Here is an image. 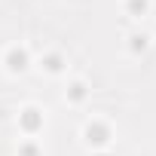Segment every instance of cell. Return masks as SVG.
I'll use <instances>...</instances> for the list:
<instances>
[{
    "instance_id": "6da1fadb",
    "label": "cell",
    "mask_w": 156,
    "mask_h": 156,
    "mask_svg": "<svg viewBox=\"0 0 156 156\" xmlns=\"http://www.w3.org/2000/svg\"><path fill=\"white\" fill-rule=\"evenodd\" d=\"M110 138H113V129H110V122L101 119V116H92V119L83 126V141H86V147H92V150L107 147Z\"/></svg>"
},
{
    "instance_id": "7a4b0ae2",
    "label": "cell",
    "mask_w": 156,
    "mask_h": 156,
    "mask_svg": "<svg viewBox=\"0 0 156 156\" xmlns=\"http://www.w3.org/2000/svg\"><path fill=\"white\" fill-rule=\"evenodd\" d=\"M3 64H6V70H9V73H25V70H28V64H31L28 49H25V46H19V43H12V46L6 49V55H3Z\"/></svg>"
},
{
    "instance_id": "3957f363",
    "label": "cell",
    "mask_w": 156,
    "mask_h": 156,
    "mask_svg": "<svg viewBox=\"0 0 156 156\" xmlns=\"http://www.w3.org/2000/svg\"><path fill=\"white\" fill-rule=\"evenodd\" d=\"M19 122H22V132H25V138H34V135H37V129L43 126V113H40V107L28 104V107L19 113Z\"/></svg>"
},
{
    "instance_id": "277c9868",
    "label": "cell",
    "mask_w": 156,
    "mask_h": 156,
    "mask_svg": "<svg viewBox=\"0 0 156 156\" xmlns=\"http://www.w3.org/2000/svg\"><path fill=\"white\" fill-rule=\"evenodd\" d=\"M40 67H43L46 73H61V70H64V58H61L58 52H49V55L40 58Z\"/></svg>"
},
{
    "instance_id": "5b68a950",
    "label": "cell",
    "mask_w": 156,
    "mask_h": 156,
    "mask_svg": "<svg viewBox=\"0 0 156 156\" xmlns=\"http://www.w3.org/2000/svg\"><path fill=\"white\" fill-rule=\"evenodd\" d=\"M64 98H67V101H73V104H80V101L86 98V83H83V80H73V83H70V89L64 92Z\"/></svg>"
},
{
    "instance_id": "8992f818",
    "label": "cell",
    "mask_w": 156,
    "mask_h": 156,
    "mask_svg": "<svg viewBox=\"0 0 156 156\" xmlns=\"http://www.w3.org/2000/svg\"><path fill=\"white\" fill-rule=\"evenodd\" d=\"M126 9L132 19H141L147 9H150V0H126Z\"/></svg>"
},
{
    "instance_id": "52a82bcc",
    "label": "cell",
    "mask_w": 156,
    "mask_h": 156,
    "mask_svg": "<svg viewBox=\"0 0 156 156\" xmlns=\"http://www.w3.org/2000/svg\"><path fill=\"white\" fill-rule=\"evenodd\" d=\"M129 40H132V43H129L132 49H147V34H132Z\"/></svg>"
},
{
    "instance_id": "ba28073f",
    "label": "cell",
    "mask_w": 156,
    "mask_h": 156,
    "mask_svg": "<svg viewBox=\"0 0 156 156\" xmlns=\"http://www.w3.org/2000/svg\"><path fill=\"white\" fill-rule=\"evenodd\" d=\"M22 156H37V150L31 147V138H28V144H22Z\"/></svg>"
}]
</instances>
